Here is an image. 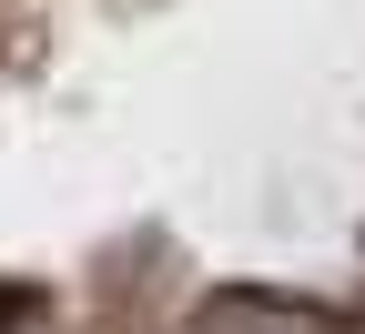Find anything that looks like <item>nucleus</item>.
Masks as SVG:
<instances>
[{
  "instance_id": "1",
  "label": "nucleus",
  "mask_w": 365,
  "mask_h": 334,
  "mask_svg": "<svg viewBox=\"0 0 365 334\" xmlns=\"http://www.w3.org/2000/svg\"><path fill=\"white\" fill-rule=\"evenodd\" d=\"M193 334H345V324L304 294H213V314Z\"/></svg>"
}]
</instances>
